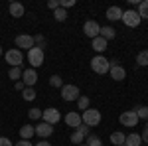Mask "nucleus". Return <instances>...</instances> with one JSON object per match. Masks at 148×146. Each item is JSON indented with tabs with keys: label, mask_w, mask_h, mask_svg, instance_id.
<instances>
[{
	"label": "nucleus",
	"mask_w": 148,
	"mask_h": 146,
	"mask_svg": "<svg viewBox=\"0 0 148 146\" xmlns=\"http://www.w3.org/2000/svg\"><path fill=\"white\" fill-rule=\"evenodd\" d=\"M91 69L95 73H99V75H105V73H109V69H111V63H109V59L105 56H95L91 59Z\"/></svg>",
	"instance_id": "1"
},
{
	"label": "nucleus",
	"mask_w": 148,
	"mask_h": 146,
	"mask_svg": "<svg viewBox=\"0 0 148 146\" xmlns=\"http://www.w3.org/2000/svg\"><path fill=\"white\" fill-rule=\"evenodd\" d=\"M4 59H6V63H8L10 67H20L22 61H24V53H22V49L12 47V49H8V51L4 53Z\"/></svg>",
	"instance_id": "2"
},
{
	"label": "nucleus",
	"mask_w": 148,
	"mask_h": 146,
	"mask_svg": "<svg viewBox=\"0 0 148 146\" xmlns=\"http://www.w3.org/2000/svg\"><path fill=\"white\" fill-rule=\"evenodd\" d=\"M81 121H83V124H87L89 128L91 126H97V124L101 123V111H97V109H87V111H83V114H81Z\"/></svg>",
	"instance_id": "3"
},
{
	"label": "nucleus",
	"mask_w": 148,
	"mask_h": 146,
	"mask_svg": "<svg viewBox=\"0 0 148 146\" xmlns=\"http://www.w3.org/2000/svg\"><path fill=\"white\" fill-rule=\"evenodd\" d=\"M61 97H63V101H77L81 97V93H79V87L77 85H63L61 87Z\"/></svg>",
	"instance_id": "4"
},
{
	"label": "nucleus",
	"mask_w": 148,
	"mask_h": 146,
	"mask_svg": "<svg viewBox=\"0 0 148 146\" xmlns=\"http://www.w3.org/2000/svg\"><path fill=\"white\" fill-rule=\"evenodd\" d=\"M28 61H30V65L32 67H40L42 63H44V49L42 47H32L30 51H28Z\"/></svg>",
	"instance_id": "5"
},
{
	"label": "nucleus",
	"mask_w": 148,
	"mask_h": 146,
	"mask_svg": "<svg viewBox=\"0 0 148 146\" xmlns=\"http://www.w3.org/2000/svg\"><path fill=\"white\" fill-rule=\"evenodd\" d=\"M83 32H85L87 38L95 40V38H99V34H101V26H99V22H95V20H87V22L83 24Z\"/></svg>",
	"instance_id": "6"
},
{
	"label": "nucleus",
	"mask_w": 148,
	"mask_h": 146,
	"mask_svg": "<svg viewBox=\"0 0 148 146\" xmlns=\"http://www.w3.org/2000/svg\"><path fill=\"white\" fill-rule=\"evenodd\" d=\"M121 20H123L125 26H128V28H136L142 18L138 16L136 10H126V12H123V18H121Z\"/></svg>",
	"instance_id": "7"
},
{
	"label": "nucleus",
	"mask_w": 148,
	"mask_h": 146,
	"mask_svg": "<svg viewBox=\"0 0 148 146\" xmlns=\"http://www.w3.org/2000/svg\"><path fill=\"white\" fill-rule=\"evenodd\" d=\"M42 119H44V123L47 124H57L59 121H61V114H59V111L57 109H53V107H49V109H46V111H42Z\"/></svg>",
	"instance_id": "8"
},
{
	"label": "nucleus",
	"mask_w": 148,
	"mask_h": 146,
	"mask_svg": "<svg viewBox=\"0 0 148 146\" xmlns=\"http://www.w3.org/2000/svg\"><path fill=\"white\" fill-rule=\"evenodd\" d=\"M16 47L18 49H32L34 47V38L32 36H28V34H20V36H16Z\"/></svg>",
	"instance_id": "9"
},
{
	"label": "nucleus",
	"mask_w": 148,
	"mask_h": 146,
	"mask_svg": "<svg viewBox=\"0 0 148 146\" xmlns=\"http://www.w3.org/2000/svg\"><path fill=\"white\" fill-rule=\"evenodd\" d=\"M36 81H38V71H36L34 67L24 69L22 71V83L26 85V87H34Z\"/></svg>",
	"instance_id": "10"
},
{
	"label": "nucleus",
	"mask_w": 148,
	"mask_h": 146,
	"mask_svg": "<svg viewBox=\"0 0 148 146\" xmlns=\"http://www.w3.org/2000/svg\"><path fill=\"white\" fill-rule=\"evenodd\" d=\"M119 121H121L123 126H136L138 124V117H136L134 111H125L121 117H119Z\"/></svg>",
	"instance_id": "11"
},
{
	"label": "nucleus",
	"mask_w": 148,
	"mask_h": 146,
	"mask_svg": "<svg viewBox=\"0 0 148 146\" xmlns=\"http://www.w3.org/2000/svg\"><path fill=\"white\" fill-rule=\"evenodd\" d=\"M65 124L77 130V128H79L81 124H83V121H81V114H79V112H75V111L67 112V114H65Z\"/></svg>",
	"instance_id": "12"
},
{
	"label": "nucleus",
	"mask_w": 148,
	"mask_h": 146,
	"mask_svg": "<svg viewBox=\"0 0 148 146\" xmlns=\"http://www.w3.org/2000/svg\"><path fill=\"white\" fill-rule=\"evenodd\" d=\"M36 134L40 136V138H49V136L53 134V126L51 124H47V123H40V124H36Z\"/></svg>",
	"instance_id": "13"
},
{
	"label": "nucleus",
	"mask_w": 148,
	"mask_h": 146,
	"mask_svg": "<svg viewBox=\"0 0 148 146\" xmlns=\"http://www.w3.org/2000/svg\"><path fill=\"white\" fill-rule=\"evenodd\" d=\"M109 71H111V79H114V81H123V79H126V69L121 67V65H114V67H111Z\"/></svg>",
	"instance_id": "14"
},
{
	"label": "nucleus",
	"mask_w": 148,
	"mask_h": 146,
	"mask_svg": "<svg viewBox=\"0 0 148 146\" xmlns=\"http://www.w3.org/2000/svg\"><path fill=\"white\" fill-rule=\"evenodd\" d=\"M8 10H10V16H14V18H22L24 16V4H20V2H12L10 6H8Z\"/></svg>",
	"instance_id": "15"
},
{
	"label": "nucleus",
	"mask_w": 148,
	"mask_h": 146,
	"mask_svg": "<svg viewBox=\"0 0 148 146\" xmlns=\"http://www.w3.org/2000/svg\"><path fill=\"white\" fill-rule=\"evenodd\" d=\"M107 18H109L111 22H116V20L123 18V10H121L119 6H111V8L107 10Z\"/></svg>",
	"instance_id": "16"
},
{
	"label": "nucleus",
	"mask_w": 148,
	"mask_h": 146,
	"mask_svg": "<svg viewBox=\"0 0 148 146\" xmlns=\"http://www.w3.org/2000/svg\"><path fill=\"white\" fill-rule=\"evenodd\" d=\"M107 44H109V42H107V40H103L101 36H99V38H95V40H93L91 47L95 49V51H97V53H103V51L107 49Z\"/></svg>",
	"instance_id": "17"
},
{
	"label": "nucleus",
	"mask_w": 148,
	"mask_h": 146,
	"mask_svg": "<svg viewBox=\"0 0 148 146\" xmlns=\"http://www.w3.org/2000/svg\"><path fill=\"white\" fill-rule=\"evenodd\" d=\"M34 134H36V126H32V124H24L22 128H20V136H22V140H30Z\"/></svg>",
	"instance_id": "18"
},
{
	"label": "nucleus",
	"mask_w": 148,
	"mask_h": 146,
	"mask_svg": "<svg viewBox=\"0 0 148 146\" xmlns=\"http://www.w3.org/2000/svg\"><path fill=\"white\" fill-rule=\"evenodd\" d=\"M103 38V40H107V42H109V40H113L114 36H116V30H114V28H111V26H101V34H99Z\"/></svg>",
	"instance_id": "19"
},
{
	"label": "nucleus",
	"mask_w": 148,
	"mask_h": 146,
	"mask_svg": "<svg viewBox=\"0 0 148 146\" xmlns=\"http://www.w3.org/2000/svg\"><path fill=\"white\" fill-rule=\"evenodd\" d=\"M140 144H142V138L136 132H132V134H128L125 138V146H140Z\"/></svg>",
	"instance_id": "20"
},
{
	"label": "nucleus",
	"mask_w": 148,
	"mask_h": 146,
	"mask_svg": "<svg viewBox=\"0 0 148 146\" xmlns=\"http://www.w3.org/2000/svg\"><path fill=\"white\" fill-rule=\"evenodd\" d=\"M138 16L140 18H144V20H148V0H140V4H138Z\"/></svg>",
	"instance_id": "21"
},
{
	"label": "nucleus",
	"mask_w": 148,
	"mask_h": 146,
	"mask_svg": "<svg viewBox=\"0 0 148 146\" xmlns=\"http://www.w3.org/2000/svg\"><path fill=\"white\" fill-rule=\"evenodd\" d=\"M8 77H10L14 83H16V81H22V69H20V67H10Z\"/></svg>",
	"instance_id": "22"
},
{
	"label": "nucleus",
	"mask_w": 148,
	"mask_h": 146,
	"mask_svg": "<svg viewBox=\"0 0 148 146\" xmlns=\"http://www.w3.org/2000/svg\"><path fill=\"white\" fill-rule=\"evenodd\" d=\"M125 138L126 136L123 132H113L111 134V142H113V146H121V144H125Z\"/></svg>",
	"instance_id": "23"
},
{
	"label": "nucleus",
	"mask_w": 148,
	"mask_h": 146,
	"mask_svg": "<svg viewBox=\"0 0 148 146\" xmlns=\"http://www.w3.org/2000/svg\"><path fill=\"white\" fill-rule=\"evenodd\" d=\"M136 63H138V65H142V67H146V65H148V49H142V51L136 56Z\"/></svg>",
	"instance_id": "24"
},
{
	"label": "nucleus",
	"mask_w": 148,
	"mask_h": 146,
	"mask_svg": "<svg viewBox=\"0 0 148 146\" xmlns=\"http://www.w3.org/2000/svg\"><path fill=\"white\" fill-rule=\"evenodd\" d=\"M22 97H24V101H34V99H36L34 87H26V89L22 91Z\"/></svg>",
	"instance_id": "25"
},
{
	"label": "nucleus",
	"mask_w": 148,
	"mask_h": 146,
	"mask_svg": "<svg viewBox=\"0 0 148 146\" xmlns=\"http://www.w3.org/2000/svg\"><path fill=\"white\" fill-rule=\"evenodd\" d=\"M134 112H136L138 121H140V119H142V121H148V107H136Z\"/></svg>",
	"instance_id": "26"
},
{
	"label": "nucleus",
	"mask_w": 148,
	"mask_h": 146,
	"mask_svg": "<svg viewBox=\"0 0 148 146\" xmlns=\"http://www.w3.org/2000/svg\"><path fill=\"white\" fill-rule=\"evenodd\" d=\"M77 107H79V111H87L89 109V97L81 95L79 99H77Z\"/></svg>",
	"instance_id": "27"
},
{
	"label": "nucleus",
	"mask_w": 148,
	"mask_h": 146,
	"mask_svg": "<svg viewBox=\"0 0 148 146\" xmlns=\"http://www.w3.org/2000/svg\"><path fill=\"white\" fill-rule=\"evenodd\" d=\"M53 18H56L57 22H65V18H67V12L63 10V8H57V10H53Z\"/></svg>",
	"instance_id": "28"
},
{
	"label": "nucleus",
	"mask_w": 148,
	"mask_h": 146,
	"mask_svg": "<svg viewBox=\"0 0 148 146\" xmlns=\"http://www.w3.org/2000/svg\"><path fill=\"white\" fill-rule=\"evenodd\" d=\"M85 140H87V146H103V142H101V138H99V136L89 134Z\"/></svg>",
	"instance_id": "29"
},
{
	"label": "nucleus",
	"mask_w": 148,
	"mask_h": 146,
	"mask_svg": "<svg viewBox=\"0 0 148 146\" xmlns=\"http://www.w3.org/2000/svg\"><path fill=\"white\" fill-rule=\"evenodd\" d=\"M49 85H51V87H59V89H61V87H63V79L59 77V75H51V77H49Z\"/></svg>",
	"instance_id": "30"
},
{
	"label": "nucleus",
	"mask_w": 148,
	"mask_h": 146,
	"mask_svg": "<svg viewBox=\"0 0 148 146\" xmlns=\"http://www.w3.org/2000/svg\"><path fill=\"white\" fill-rule=\"evenodd\" d=\"M28 117H30V121H40L42 119V109H30Z\"/></svg>",
	"instance_id": "31"
},
{
	"label": "nucleus",
	"mask_w": 148,
	"mask_h": 146,
	"mask_svg": "<svg viewBox=\"0 0 148 146\" xmlns=\"http://www.w3.org/2000/svg\"><path fill=\"white\" fill-rule=\"evenodd\" d=\"M83 140H85V136L81 134L79 130H73V134H71V142H73V144H77V146H79L81 142H83Z\"/></svg>",
	"instance_id": "32"
},
{
	"label": "nucleus",
	"mask_w": 148,
	"mask_h": 146,
	"mask_svg": "<svg viewBox=\"0 0 148 146\" xmlns=\"http://www.w3.org/2000/svg\"><path fill=\"white\" fill-rule=\"evenodd\" d=\"M71 6H75V0H59V8H71Z\"/></svg>",
	"instance_id": "33"
},
{
	"label": "nucleus",
	"mask_w": 148,
	"mask_h": 146,
	"mask_svg": "<svg viewBox=\"0 0 148 146\" xmlns=\"http://www.w3.org/2000/svg\"><path fill=\"white\" fill-rule=\"evenodd\" d=\"M77 130H79V132H81V134H83V136H85V138H87V136L91 134V128H89L87 124H81V126H79V128H77Z\"/></svg>",
	"instance_id": "34"
},
{
	"label": "nucleus",
	"mask_w": 148,
	"mask_h": 146,
	"mask_svg": "<svg viewBox=\"0 0 148 146\" xmlns=\"http://www.w3.org/2000/svg\"><path fill=\"white\" fill-rule=\"evenodd\" d=\"M47 8H49V10H57V8H59V0H49V2H47Z\"/></svg>",
	"instance_id": "35"
},
{
	"label": "nucleus",
	"mask_w": 148,
	"mask_h": 146,
	"mask_svg": "<svg viewBox=\"0 0 148 146\" xmlns=\"http://www.w3.org/2000/svg\"><path fill=\"white\" fill-rule=\"evenodd\" d=\"M0 146H14V144H12L10 138H6V136H0Z\"/></svg>",
	"instance_id": "36"
},
{
	"label": "nucleus",
	"mask_w": 148,
	"mask_h": 146,
	"mask_svg": "<svg viewBox=\"0 0 148 146\" xmlns=\"http://www.w3.org/2000/svg\"><path fill=\"white\" fill-rule=\"evenodd\" d=\"M140 138H142V142H148V124L144 126V130H142V134H140Z\"/></svg>",
	"instance_id": "37"
},
{
	"label": "nucleus",
	"mask_w": 148,
	"mask_h": 146,
	"mask_svg": "<svg viewBox=\"0 0 148 146\" xmlns=\"http://www.w3.org/2000/svg\"><path fill=\"white\" fill-rule=\"evenodd\" d=\"M14 87H16V91H24V89H26V85H24L22 81H16V83H14Z\"/></svg>",
	"instance_id": "38"
},
{
	"label": "nucleus",
	"mask_w": 148,
	"mask_h": 146,
	"mask_svg": "<svg viewBox=\"0 0 148 146\" xmlns=\"http://www.w3.org/2000/svg\"><path fill=\"white\" fill-rule=\"evenodd\" d=\"M16 146H32L30 140H20V142H16Z\"/></svg>",
	"instance_id": "39"
},
{
	"label": "nucleus",
	"mask_w": 148,
	"mask_h": 146,
	"mask_svg": "<svg viewBox=\"0 0 148 146\" xmlns=\"http://www.w3.org/2000/svg\"><path fill=\"white\" fill-rule=\"evenodd\" d=\"M34 146H51V144H49V142H46V140H42V142H36Z\"/></svg>",
	"instance_id": "40"
},
{
	"label": "nucleus",
	"mask_w": 148,
	"mask_h": 146,
	"mask_svg": "<svg viewBox=\"0 0 148 146\" xmlns=\"http://www.w3.org/2000/svg\"><path fill=\"white\" fill-rule=\"evenodd\" d=\"M0 56H2V45H0Z\"/></svg>",
	"instance_id": "41"
},
{
	"label": "nucleus",
	"mask_w": 148,
	"mask_h": 146,
	"mask_svg": "<svg viewBox=\"0 0 148 146\" xmlns=\"http://www.w3.org/2000/svg\"><path fill=\"white\" fill-rule=\"evenodd\" d=\"M79 146H87V144H79Z\"/></svg>",
	"instance_id": "42"
},
{
	"label": "nucleus",
	"mask_w": 148,
	"mask_h": 146,
	"mask_svg": "<svg viewBox=\"0 0 148 146\" xmlns=\"http://www.w3.org/2000/svg\"><path fill=\"white\" fill-rule=\"evenodd\" d=\"M121 146H125V144H121Z\"/></svg>",
	"instance_id": "43"
},
{
	"label": "nucleus",
	"mask_w": 148,
	"mask_h": 146,
	"mask_svg": "<svg viewBox=\"0 0 148 146\" xmlns=\"http://www.w3.org/2000/svg\"><path fill=\"white\" fill-rule=\"evenodd\" d=\"M146 146H148V144H146Z\"/></svg>",
	"instance_id": "44"
}]
</instances>
